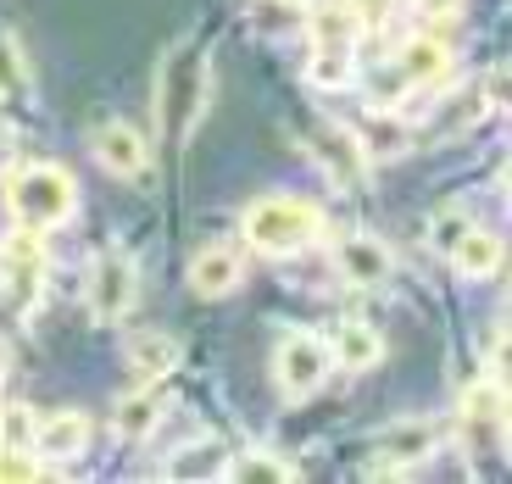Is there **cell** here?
Listing matches in <instances>:
<instances>
[{
    "label": "cell",
    "mask_w": 512,
    "mask_h": 484,
    "mask_svg": "<svg viewBox=\"0 0 512 484\" xmlns=\"http://www.w3.org/2000/svg\"><path fill=\"white\" fill-rule=\"evenodd\" d=\"M12 167H17V151H12V140L0 134V173H12Z\"/></svg>",
    "instance_id": "f546056e"
},
{
    "label": "cell",
    "mask_w": 512,
    "mask_h": 484,
    "mask_svg": "<svg viewBox=\"0 0 512 484\" xmlns=\"http://www.w3.org/2000/svg\"><path fill=\"white\" fill-rule=\"evenodd\" d=\"M223 446H184L167 462V479H223Z\"/></svg>",
    "instance_id": "44dd1931"
},
{
    "label": "cell",
    "mask_w": 512,
    "mask_h": 484,
    "mask_svg": "<svg viewBox=\"0 0 512 484\" xmlns=\"http://www.w3.org/2000/svg\"><path fill=\"white\" fill-rule=\"evenodd\" d=\"M435 451H440V423H429V418L390 423V429L379 434L373 473H396V468H412V462H429Z\"/></svg>",
    "instance_id": "8992f818"
},
{
    "label": "cell",
    "mask_w": 512,
    "mask_h": 484,
    "mask_svg": "<svg viewBox=\"0 0 512 484\" xmlns=\"http://www.w3.org/2000/svg\"><path fill=\"white\" fill-rule=\"evenodd\" d=\"M201 62H195V51L173 56V62L162 67V101H156V117L167 123V134L173 140H184L195 123V112H201Z\"/></svg>",
    "instance_id": "5b68a950"
},
{
    "label": "cell",
    "mask_w": 512,
    "mask_h": 484,
    "mask_svg": "<svg viewBox=\"0 0 512 484\" xmlns=\"http://www.w3.org/2000/svg\"><path fill=\"white\" fill-rule=\"evenodd\" d=\"M307 145H312V156H318V162L329 167V179H340L346 190H357V184H362V167H368V156H362V140L351 134V128H340V123H318Z\"/></svg>",
    "instance_id": "ba28073f"
},
{
    "label": "cell",
    "mask_w": 512,
    "mask_h": 484,
    "mask_svg": "<svg viewBox=\"0 0 512 484\" xmlns=\"http://www.w3.org/2000/svg\"><path fill=\"white\" fill-rule=\"evenodd\" d=\"M401 151H407V128H401L390 112H373L368 140H362V156H401Z\"/></svg>",
    "instance_id": "603a6c76"
},
{
    "label": "cell",
    "mask_w": 512,
    "mask_h": 484,
    "mask_svg": "<svg viewBox=\"0 0 512 484\" xmlns=\"http://www.w3.org/2000/svg\"><path fill=\"white\" fill-rule=\"evenodd\" d=\"M334 268L346 273L351 284H384L390 279V251L373 234H346V240L334 245Z\"/></svg>",
    "instance_id": "9c48e42d"
},
{
    "label": "cell",
    "mask_w": 512,
    "mask_h": 484,
    "mask_svg": "<svg viewBox=\"0 0 512 484\" xmlns=\"http://www.w3.org/2000/svg\"><path fill=\"white\" fill-rule=\"evenodd\" d=\"M128 373H134V379L140 384H151V379H162L167 368H173V362H179V345L167 340V334H134V340H128Z\"/></svg>",
    "instance_id": "2e32d148"
},
{
    "label": "cell",
    "mask_w": 512,
    "mask_h": 484,
    "mask_svg": "<svg viewBox=\"0 0 512 484\" xmlns=\"http://www.w3.org/2000/svg\"><path fill=\"white\" fill-rule=\"evenodd\" d=\"M485 101H490V106L507 101V67H490V78H485Z\"/></svg>",
    "instance_id": "4316f807"
},
{
    "label": "cell",
    "mask_w": 512,
    "mask_h": 484,
    "mask_svg": "<svg viewBox=\"0 0 512 484\" xmlns=\"http://www.w3.org/2000/svg\"><path fill=\"white\" fill-rule=\"evenodd\" d=\"M140 295V273L123 251H106L90 262V284H84V306H90L95 323H117L128 318V306Z\"/></svg>",
    "instance_id": "277c9868"
},
{
    "label": "cell",
    "mask_w": 512,
    "mask_h": 484,
    "mask_svg": "<svg viewBox=\"0 0 512 484\" xmlns=\"http://www.w3.org/2000/svg\"><path fill=\"white\" fill-rule=\"evenodd\" d=\"M396 67L401 78H407L412 90H429V84H440L451 67V51H446V39H429V34H412L407 45L396 51Z\"/></svg>",
    "instance_id": "7c38bea8"
},
{
    "label": "cell",
    "mask_w": 512,
    "mask_h": 484,
    "mask_svg": "<svg viewBox=\"0 0 512 484\" xmlns=\"http://www.w3.org/2000/svg\"><path fill=\"white\" fill-rule=\"evenodd\" d=\"M6 206H12V217L23 229L45 234V229H56V223L73 217L78 184H73V173H62V167H51V162H28V167H12Z\"/></svg>",
    "instance_id": "7a4b0ae2"
},
{
    "label": "cell",
    "mask_w": 512,
    "mask_h": 484,
    "mask_svg": "<svg viewBox=\"0 0 512 484\" xmlns=\"http://www.w3.org/2000/svg\"><path fill=\"white\" fill-rule=\"evenodd\" d=\"M462 229H468V223H462V217H440L435 240H440V245H446V251H451V245H457V234H462Z\"/></svg>",
    "instance_id": "83f0119b"
},
{
    "label": "cell",
    "mask_w": 512,
    "mask_h": 484,
    "mask_svg": "<svg viewBox=\"0 0 512 484\" xmlns=\"http://www.w3.org/2000/svg\"><path fill=\"white\" fill-rule=\"evenodd\" d=\"M39 273H45V256H39V245H34V229L12 234V240H6V284H12L17 301H34Z\"/></svg>",
    "instance_id": "9a60e30c"
},
{
    "label": "cell",
    "mask_w": 512,
    "mask_h": 484,
    "mask_svg": "<svg viewBox=\"0 0 512 484\" xmlns=\"http://www.w3.org/2000/svg\"><path fill=\"white\" fill-rule=\"evenodd\" d=\"M0 384H6V357H0Z\"/></svg>",
    "instance_id": "4dcf8cb0"
},
{
    "label": "cell",
    "mask_w": 512,
    "mask_h": 484,
    "mask_svg": "<svg viewBox=\"0 0 512 484\" xmlns=\"http://www.w3.org/2000/svg\"><path fill=\"white\" fill-rule=\"evenodd\" d=\"M457 6H462V0H418L423 17H457Z\"/></svg>",
    "instance_id": "f1b7e54d"
},
{
    "label": "cell",
    "mask_w": 512,
    "mask_h": 484,
    "mask_svg": "<svg viewBox=\"0 0 512 484\" xmlns=\"http://www.w3.org/2000/svg\"><path fill=\"white\" fill-rule=\"evenodd\" d=\"M329 357L340 362V368H351V373H368V368L384 362V340L368 329V323H340L334 340H329Z\"/></svg>",
    "instance_id": "5bb4252c"
},
{
    "label": "cell",
    "mask_w": 512,
    "mask_h": 484,
    "mask_svg": "<svg viewBox=\"0 0 512 484\" xmlns=\"http://www.w3.org/2000/svg\"><path fill=\"white\" fill-rule=\"evenodd\" d=\"M223 479H240V484H290L295 468L268 451H245V457H229L223 462Z\"/></svg>",
    "instance_id": "ffe728a7"
},
{
    "label": "cell",
    "mask_w": 512,
    "mask_h": 484,
    "mask_svg": "<svg viewBox=\"0 0 512 484\" xmlns=\"http://www.w3.org/2000/svg\"><path fill=\"white\" fill-rule=\"evenodd\" d=\"M34 451L39 462H78L90 451V418L84 412H51L34 423Z\"/></svg>",
    "instance_id": "52a82bcc"
},
{
    "label": "cell",
    "mask_w": 512,
    "mask_h": 484,
    "mask_svg": "<svg viewBox=\"0 0 512 484\" xmlns=\"http://www.w3.org/2000/svg\"><path fill=\"white\" fill-rule=\"evenodd\" d=\"M334 357H329V340H318V334L295 329L279 340V357H273V373H279V390L290 395V401H307V395L323 390V379H329Z\"/></svg>",
    "instance_id": "3957f363"
},
{
    "label": "cell",
    "mask_w": 512,
    "mask_h": 484,
    "mask_svg": "<svg viewBox=\"0 0 512 484\" xmlns=\"http://www.w3.org/2000/svg\"><path fill=\"white\" fill-rule=\"evenodd\" d=\"M23 95V62H17V51L0 39V101H17Z\"/></svg>",
    "instance_id": "d4e9b609"
},
{
    "label": "cell",
    "mask_w": 512,
    "mask_h": 484,
    "mask_svg": "<svg viewBox=\"0 0 512 484\" xmlns=\"http://www.w3.org/2000/svg\"><path fill=\"white\" fill-rule=\"evenodd\" d=\"M34 412H28V401H12V407H0V446L6 451H28L34 446Z\"/></svg>",
    "instance_id": "cb8c5ba5"
},
{
    "label": "cell",
    "mask_w": 512,
    "mask_h": 484,
    "mask_svg": "<svg viewBox=\"0 0 512 484\" xmlns=\"http://www.w3.org/2000/svg\"><path fill=\"white\" fill-rule=\"evenodd\" d=\"M95 162H101L106 173H117V179H140L145 173V140L128 123H106V128H95Z\"/></svg>",
    "instance_id": "30bf717a"
},
{
    "label": "cell",
    "mask_w": 512,
    "mask_h": 484,
    "mask_svg": "<svg viewBox=\"0 0 512 484\" xmlns=\"http://www.w3.org/2000/svg\"><path fill=\"white\" fill-rule=\"evenodd\" d=\"M446 256H451V268H457L462 279H496V273H501V256H507V251H501V240H496L490 229H474V223H468Z\"/></svg>",
    "instance_id": "4fadbf2b"
},
{
    "label": "cell",
    "mask_w": 512,
    "mask_h": 484,
    "mask_svg": "<svg viewBox=\"0 0 512 484\" xmlns=\"http://www.w3.org/2000/svg\"><path fill=\"white\" fill-rule=\"evenodd\" d=\"M501 412H507V384L501 379H479L462 395V418L468 423H501Z\"/></svg>",
    "instance_id": "7402d4cb"
},
{
    "label": "cell",
    "mask_w": 512,
    "mask_h": 484,
    "mask_svg": "<svg viewBox=\"0 0 512 484\" xmlns=\"http://www.w3.org/2000/svg\"><path fill=\"white\" fill-rule=\"evenodd\" d=\"M240 234L262 256H295L323 234V212L312 201H295V195H262V201L245 206Z\"/></svg>",
    "instance_id": "6da1fadb"
},
{
    "label": "cell",
    "mask_w": 512,
    "mask_h": 484,
    "mask_svg": "<svg viewBox=\"0 0 512 484\" xmlns=\"http://www.w3.org/2000/svg\"><path fill=\"white\" fill-rule=\"evenodd\" d=\"M312 34V45H351V39L362 34V17L351 12V6H318L312 17H301Z\"/></svg>",
    "instance_id": "d6986e66"
},
{
    "label": "cell",
    "mask_w": 512,
    "mask_h": 484,
    "mask_svg": "<svg viewBox=\"0 0 512 484\" xmlns=\"http://www.w3.org/2000/svg\"><path fill=\"white\" fill-rule=\"evenodd\" d=\"M34 473H39L34 451H6L0 446V479H34Z\"/></svg>",
    "instance_id": "484cf974"
},
{
    "label": "cell",
    "mask_w": 512,
    "mask_h": 484,
    "mask_svg": "<svg viewBox=\"0 0 512 484\" xmlns=\"http://www.w3.org/2000/svg\"><path fill=\"white\" fill-rule=\"evenodd\" d=\"M162 395L156 390H140V395H128V401H117V412H112V429L123 434V440H145V434L162 423Z\"/></svg>",
    "instance_id": "e0dca14e"
},
{
    "label": "cell",
    "mask_w": 512,
    "mask_h": 484,
    "mask_svg": "<svg viewBox=\"0 0 512 484\" xmlns=\"http://www.w3.org/2000/svg\"><path fill=\"white\" fill-rule=\"evenodd\" d=\"M245 279V256L234 245H206L190 262V290L195 295H229Z\"/></svg>",
    "instance_id": "8fae6325"
},
{
    "label": "cell",
    "mask_w": 512,
    "mask_h": 484,
    "mask_svg": "<svg viewBox=\"0 0 512 484\" xmlns=\"http://www.w3.org/2000/svg\"><path fill=\"white\" fill-rule=\"evenodd\" d=\"M351 45H312L307 56V84L312 90H346L351 84Z\"/></svg>",
    "instance_id": "ac0fdd59"
}]
</instances>
